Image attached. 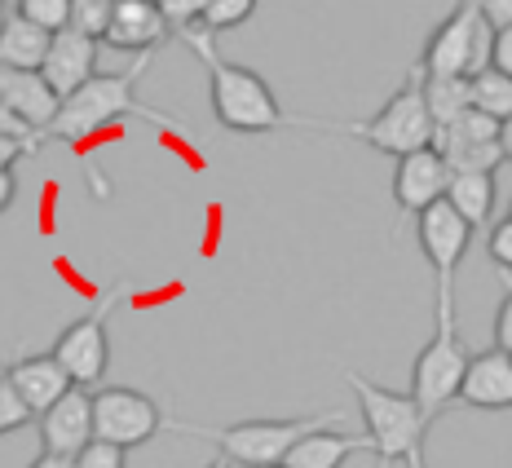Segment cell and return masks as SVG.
Segmentation results:
<instances>
[{"mask_svg":"<svg viewBox=\"0 0 512 468\" xmlns=\"http://www.w3.org/2000/svg\"><path fill=\"white\" fill-rule=\"evenodd\" d=\"M186 40V49L204 62L208 71V93H212V115L226 133H279L287 129V111L274 98V89L265 84V76H256L252 67L221 58L217 53V36L204 27H181L177 31Z\"/></svg>","mask_w":512,"mask_h":468,"instance_id":"1","label":"cell"},{"mask_svg":"<svg viewBox=\"0 0 512 468\" xmlns=\"http://www.w3.org/2000/svg\"><path fill=\"white\" fill-rule=\"evenodd\" d=\"M146 67H151V53H137L133 67L111 71V76H102L98 71V76H93L89 84H80L71 98H62L58 115H53L49 129L40 137H45V142L49 137H58V142L80 146L84 137H93L98 129H106V124L124 120V115H142V120L164 124V129H181L173 115L155 111V106H146L142 98H137V80L146 76Z\"/></svg>","mask_w":512,"mask_h":468,"instance_id":"2","label":"cell"},{"mask_svg":"<svg viewBox=\"0 0 512 468\" xmlns=\"http://www.w3.org/2000/svg\"><path fill=\"white\" fill-rule=\"evenodd\" d=\"M345 385L354 389L358 411H362V438L376 451V468H402L411 455H420L429 420L420 416V407L411 402V393L384 389L376 380L345 371Z\"/></svg>","mask_w":512,"mask_h":468,"instance_id":"3","label":"cell"},{"mask_svg":"<svg viewBox=\"0 0 512 468\" xmlns=\"http://www.w3.org/2000/svg\"><path fill=\"white\" fill-rule=\"evenodd\" d=\"M345 411H309V416H265V420H239V424H226V429H199V424H186V420H173L177 433H190V438H208L221 446L230 464L239 468H265V464H283V455L296 446V438H305L309 429L318 424H340Z\"/></svg>","mask_w":512,"mask_h":468,"instance_id":"4","label":"cell"},{"mask_svg":"<svg viewBox=\"0 0 512 468\" xmlns=\"http://www.w3.org/2000/svg\"><path fill=\"white\" fill-rule=\"evenodd\" d=\"M468 358L473 354H468V345L460 340V327H455V296H437V327H433L429 345L415 354L411 389H407L411 402L420 407V416L429 424L455 402Z\"/></svg>","mask_w":512,"mask_h":468,"instance_id":"5","label":"cell"},{"mask_svg":"<svg viewBox=\"0 0 512 468\" xmlns=\"http://www.w3.org/2000/svg\"><path fill=\"white\" fill-rule=\"evenodd\" d=\"M336 133L354 137V142H367L371 151L389 155V159H402L411 151H424L433 142V120L424 111V98H420V71L411 67V76L389 93V102L380 106L371 120H358V124H340Z\"/></svg>","mask_w":512,"mask_h":468,"instance_id":"6","label":"cell"},{"mask_svg":"<svg viewBox=\"0 0 512 468\" xmlns=\"http://www.w3.org/2000/svg\"><path fill=\"white\" fill-rule=\"evenodd\" d=\"M490 36L495 27L482 18L477 0H455V9L433 27L420 53V76H477L490 67Z\"/></svg>","mask_w":512,"mask_h":468,"instance_id":"7","label":"cell"},{"mask_svg":"<svg viewBox=\"0 0 512 468\" xmlns=\"http://www.w3.org/2000/svg\"><path fill=\"white\" fill-rule=\"evenodd\" d=\"M93 398V442H111L120 451L146 446L164 429V411L151 393L128 389V385H106Z\"/></svg>","mask_w":512,"mask_h":468,"instance_id":"8","label":"cell"},{"mask_svg":"<svg viewBox=\"0 0 512 468\" xmlns=\"http://www.w3.org/2000/svg\"><path fill=\"white\" fill-rule=\"evenodd\" d=\"M473 234L477 230L446 199H433L424 212H415V239H420L424 261L433 265L437 296H455V270L473 248Z\"/></svg>","mask_w":512,"mask_h":468,"instance_id":"9","label":"cell"},{"mask_svg":"<svg viewBox=\"0 0 512 468\" xmlns=\"http://www.w3.org/2000/svg\"><path fill=\"white\" fill-rule=\"evenodd\" d=\"M106 314H111V301H102L89 318H76L71 327H62V336L53 340V358H58V367L71 376V385H80V389L102 385L106 367H111Z\"/></svg>","mask_w":512,"mask_h":468,"instance_id":"10","label":"cell"},{"mask_svg":"<svg viewBox=\"0 0 512 468\" xmlns=\"http://www.w3.org/2000/svg\"><path fill=\"white\" fill-rule=\"evenodd\" d=\"M98 76V40L80 36V31L62 27L49 36L45 62H40V80L49 84L58 98H71L80 84H89Z\"/></svg>","mask_w":512,"mask_h":468,"instance_id":"11","label":"cell"},{"mask_svg":"<svg viewBox=\"0 0 512 468\" xmlns=\"http://www.w3.org/2000/svg\"><path fill=\"white\" fill-rule=\"evenodd\" d=\"M168 36H173V27H168L159 5H151V0H115L98 45H111L120 53H155Z\"/></svg>","mask_w":512,"mask_h":468,"instance_id":"12","label":"cell"},{"mask_svg":"<svg viewBox=\"0 0 512 468\" xmlns=\"http://www.w3.org/2000/svg\"><path fill=\"white\" fill-rule=\"evenodd\" d=\"M446 182H451V168L442 164V155H437L433 146L411 151L393 168V204H398V212L415 217V212H424L433 199L446 195Z\"/></svg>","mask_w":512,"mask_h":468,"instance_id":"13","label":"cell"},{"mask_svg":"<svg viewBox=\"0 0 512 468\" xmlns=\"http://www.w3.org/2000/svg\"><path fill=\"white\" fill-rule=\"evenodd\" d=\"M93 442V398L80 385H71L53 407L40 411V446L58 455H80V446Z\"/></svg>","mask_w":512,"mask_h":468,"instance_id":"14","label":"cell"},{"mask_svg":"<svg viewBox=\"0 0 512 468\" xmlns=\"http://www.w3.org/2000/svg\"><path fill=\"white\" fill-rule=\"evenodd\" d=\"M455 402L473 411H512V358L504 349H486V354L468 358Z\"/></svg>","mask_w":512,"mask_h":468,"instance_id":"15","label":"cell"},{"mask_svg":"<svg viewBox=\"0 0 512 468\" xmlns=\"http://www.w3.org/2000/svg\"><path fill=\"white\" fill-rule=\"evenodd\" d=\"M0 102L14 120H23L27 129L45 133L49 120L58 115L62 98L40 80V71H18V67H0Z\"/></svg>","mask_w":512,"mask_h":468,"instance_id":"16","label":"cell"},{"mask_svg":"<svg viewBox=\"0 0 512 468\" xmlns=\"http://www.w3.org/2000/svg\"><path fill=\"white\" fill-rule=\"evenodd\" d=\"M5 376H9V385L18 389V398L27 402L31 416H40V411L53 407V402H58L62 393L71 389V376L58 367V358H53V354H27V358H18V363L5 367Z\"/></svg>","mask_w":512,"mask_h":468,"instance_id":"17","label":"cell"},{"mask_svg":"<svg viewBox=\"0 0 512 468\" xmlns=\"http://www.w3.org/2000/svg\"><path fill=\"white\" fill-rule=\"evenodd\" d=\"M362 446H367V438L340 433V424H318L305 438H296V446L283 455V464L287 468H340Z\"/></svg>","mask_w":512,"mask_h":468,"instance_id":"18","label":"cell"},{"mask_svg":"<svg viewBox=\"0 0 512 468\" xmlns=\"http://www.w3.org/2000/svg\"><path fill=\"white\" fill-rule=\"evenodd\" d=\"M446 204H451L460 217L468 221L473 230H482L490 217H495V173H451V182H446Z\"/></svg>","mask_w":512,"mask_h":468,"instance_id":"19","label":"cell"},{"mask_svg":"<svg viewBox=\"0 0 512 468\" xmlns=\"http://www.w3.org/2000/svg\"><path fill=\"white\" fill-rule=\"evenodd\" d=\"M49 49V31L27 23L18 14L0 18V67H18V71H40Z\"/></svg>","mask_w":512,"mask_h":468,"instance_id":"20","label":"cell"},{"mask_svg":"<svg viewBox=\"0 0 512 468\" xmlns=\"http://www.w3.org/2000/svg\"><path fill=\"white\" fill-rule=\"evenodd\" d=\"M420 98H424V111H429L433 129L455 124L468 106H473L468 102V76H420Z\"/></svg>","mask_w":512,"mask_h":468,"instance_id":"21","label":"cell"},{"mask_svg":"<svg viewBox=\"0 0 512 468\" xmlns=\"http://www.w3.org/2000/svg\"><path fill=\"white\" fill-rule=\"evenodd\" d=\"M468 102H473V111L490 115V120H508L512 115V76H499L495 67L468 76Z\"/></svg>","mask_w":512,"mask_h":468,"instance_id":"22","label":"cell"},{"mask_svg":"<svg viewBox=\"0 0 512 468\" xmlns=\"http://www.w3.org/2000/svg\"><path fill=\"white\" fill-rule=\"evenodd\" d=\"M256 5H261V0H208L204 14H199V27L212 31V36L234 31V27H243L256 14Z\"/></svg>","mask_w":512,"mask_h":468,"instance_id":"23","label":"cell"},{"mask_svg":"<svg viewBox=\"0 0 512 468\" xmlns=\"http://www.w3.org/2000/svg\"><path fill=\"white\" fill-rule=\"evenodd\" d=\"M14 14H18V18H27V23H36V27H45L49 36H53V31L67 27V18H71V0H18Z\"/></svg>","mask_w":512,"mask_h":468,"instance_id":"24","label":"cell"},{"mask_svg":"<svg viewBox=\"0 0 512 468\" xmlns=\"http://www.w3.org/2000/svg\"><path fill=\"white\" fill-rule=\"evenodd\" d=\"M111 5H115V0H71V18H67V27H71V31H80V36L102 40L106 18H111Z\"/></svg>","mask_w":512,"mask_h":468,"instance_id":"25","label":"cell"},{"mask_svg":"<svg viewBox=\"0 0 512 468\" xmlns=\"http://www.w3.org/2000/svg\"><path fill=\"white\" fill-rule=\"evenodd\" d=\"M27 420H31L27 402L18 398V389L9 385V376L0 371V438H5V433H14V429H23Z\"/></svg>","mask_w":512,"mask_h":468,"instance_id":"26","label":"cell"},{"mask_svg":"<svg viewBox=\"0 0 512 468\" xmlns=\"http://www.w3.org/2000/svg\"><path fill=\"white\" fill-rule=\"evenodd\" d=\"M486 252H490V261H495L499 270L512 274V217H504V221H495V226H490Z\"/></svg>","mask_w":512,"mask_h":468,"instance_id":"27","label":"cell"},{"mask_svg":"<svg viewBox=\"0 0 512 468\" xmlns=\"http://www.w3.org/2000/svg\"><path fill=\"white\" fill-rule=\"evenodd\" d=\"M124 455L128 451H120L111 442H89V446H80L76 468H124Z\"/></svg>","mask_w":512,"mask_h":468,"instance_id":"28","label":"cell"},{"mask_svg":"<svg viewBox=\"0 0 512 468\" xmlns=\"http://www.w3.org/2000/svg\"><path fill=\"white\" fill-rule=\"evenodd\" d=\"M204 5L208 0H164V18H168V27L181 31V27H195L199 23V14H204Z\"/></svg>","mask_w":512,"mask_h":468,"instance_id":"29","label":"cell"},{"mask_svg":"<svg viewBox=\"0 0 512 468\" xmlns=\"http://www.w3.org/2000/svg\"><path fill=\"white\" fill-rule=\"evenodd\" d=\"M490 67L499 76H512V23L495 27V36H490Z\"/></svg>","mask_w":512,"mask_h":468,"instance_id":"30","label":"cell"},{"mask_svg":"<svg viewBox=\"0 0 512 468\" xmlns=\"http://www.w3.org/2000/svg\"><path fill=\"white\" fill-rule=\"evenodd\" d=\"M495 349H504L512 358V283L504 287V301H499V314H495Z\"/></svg>","mask_w":512,"mask_h":468,"instance_id":"31","label":"cell"},{"mask_svg":"<svg viewBox=\"0 0 512 468\" xmlns=\"http://www.w3.org/2000/svg\"><path fill=\"white\" fill-rule=\"evenodd\" d=\"M477 9H482V18L490 27H508L512 23V0H477Z\"/></svg>","mask_w":512,"mask_h":468,"instance_id":"32","label":"cell"},{"mask_svg":"<svg viewBox=\"0 0 512 468\" xmlns=\"http://www.w3.org/2000/svg\"><path fill=\"white\" fill-rule=\"evenodd\" d=\"M0 133H9V137H23V142H36V146L45 142V137H40L36 129H27L23 120H14V115L5 111V102H0Z\"/></svg>","mask_w":512,"mask_h":468,"instance_id":"33","label":"cell"},{"mask_svg":"<svg viewBox=\"0 0 512 468\" xmlns=\"http://www.w3.org/2000/svg\"><path fill=\"white\" fill-rule=\"evenodd\" d=\"M31 468H76V455H58V451H40Z\"/></svg>","mask_w":512,"mask_h":468,"instance_id":"34","label":"cell"},{"mask_svg":"<svg viewBox=\"0 0 512 468\" xmlns=\"http://www.w3.org/2000/svg\"><path fill=\"white\" fill-rule=\"evenodd\" d=\"M14 204V168H0V212Z\"/></svg>","mask_w":512,"mask_h":468,"instance_id":"35","label":"cell"},{"mask_svg":"<svg viewBox=\"0 0 512 468\" xmlns=\"http://www.w3.org/2000/svg\"><path fill=\"white\" fill-rule=\"evenodd\" d=\"M499 151H504V164H512V115L499 120Z\"/></svg>","mask_w":512,"mask_h":468,"instance_id":"36","label":"cell"},{"mask_svg":"<svg viewBox=\"0 0 512 468\" xmlns=\"http://www.w3.org/2000/svg\"><path fill=\"white\" fill-rule=\"evenodd\" d=\"M402 468H429V464H424V451H420V455H411V460L402 464Z\"/></svg>","mask_w":512,"mask_h":468,"instance_id":"37","label":"cell"},{"mask_svg":"<svg viewBox=\"0 0 512 468\" xmlns=\"http://www.w3.org/2000/svg\"><path fill=\"white\" fill-rule=\"evenodd\" d=\"M208 468H234V464H230V460H226V455H217V460H212V464H208Z\"/></svg>","mask_w":512,"mask_h":468,"instance_id":"38","label":"cell"},{"mask_svg":"<svg viewBox=\"0 0 512 468\" xmlns=\"http://www.w3.org/2000/svg\"><path fill=\"white\" fill-rule=\"evenodd\" d=\"M0 18H5V0H0Z\"/></svg>","mask_w":512,"mask_h":468,"instance_id":"39","label":"cell"},{"mask_svg":"<svg viewBox=\"0 0 512 468\" xmlns=\"http://www.w3.org/2000/svg\"><path fill=\"white\" fill-rule=\"evenodd\" d=\"M265 468H287V464H265Z\"/></svg>","mask_w":512,"mask_h":468,"instance_id":"40","label":"cell"},{"mask_svg":"<svg viewBox=\"0 0 512 468\" xmlns=\"http://www.w3.org/2000/svg\"><path fill=\"white\" fill-rule=\"evenodd\" d=\"M508 217H512V199H508Z\"/></svg>","mask_w":512,"mask_h":468,"instance_id":"41","label":"cell"},{"mask_svg":"<svg viewBox=\"0 0 512 468\" xmlns=\"http://www.w3.org/2000/svg\"><path fill=\"white\" fill-rule=\"evenodd\" d=\"M151 5H164V0H151Z\"/></svg>","mask_w":512,"mask_h":468,"instance_id":"42","label":"cell"}]
</instances>
